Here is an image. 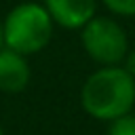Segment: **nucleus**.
<instances>
[{
  "mask_svg": "<svg viewBox=\"0 0 135 135\" xmlns=\"http://www.w3.org/2000/svg\"><path fill=\"white\" fill-rule=\"evenodd\" d=\"M103 6L118 17H135V0H101Z\"/></svg>",
  "mask_w": 135,
  "mask_h": 135,
  "instance_id": "obj_7",
  "label": "nucleus"
},
{
  "mask_svg": "<svg viewBox=\"0 0 135 135\" xmlns=\"http://www.w3.org/2000/svg\"><path fill=\"white\" fill-rule=\"evenodd\" d=\"M80 42L84 53L99 65H120L129 53V38L124 27L112 17L95 15L80 27Z\"/></svg>",
  "mask_w": 135,
  "mask_h": 135,
  "instance_id": "obj_3",
  "label": "nucleus"
},
{
  "mask_svg": "<svg viewBox=\"0 0 135 135\" xmlns=\"http://www.w3.org/2000/svg\"><path fill=\"white\" fill-rule=\"evenodd\" d=\"M55 25L63 30H80L97 15V0H42Z\"/></svg>",
  "mask_w": 135,
  "mask_h": 135,
  "instance_id": "obj_4",
  "label": "nucleus"
},
{
  "mask_svg": "<svg viewBox=\"0 0 135 135\" xmlns=\"http://www.w3.org/2000/svg\"><path fill=\"white\" fill-rule=\"evenodd\" d=\"M80 105L89 116L103 122L129 114L135 105V76L122 65H101L86 76Z\"/></svg>",
  "mask_w": 135,
  "mask_h": 135,
  "instance_id": "obj_1",
  "label": "nucleus"
},
{
  "mask_svg": "<svg viewBox=\"0 0 135 135\" xmlns=\"http://www.w3.org/2000/svg\"><path fill=\"white\" fill-rule=\"evenodd\" d=\"M53 30H55V23L49 11L44 8V4L36 0L21 2L2 17L4 46L25 57L46 49L53 38Z\"/></svg>",
  "mask_w": 135,
  "mask_h": 135,
  "instance_id": "obj_2",
  "label": "nucleus"
},
{
  "mask_svg": "<svg viewBox=\"0 0 135 135\" xmlns=\"http://www.w3.org/2000/svg\"><path fill=\"white\" fill-rule=\"evenodd\" d=\"M4 46V36H2V17H0V49Z\"/></svg>",
  "mask_w": 135,
  "mask_h": 135,
  "instance_id": "obj_9",
  "label": "nucleus"
},
{
  "mask_svg": "<svg viewBox=\"0 0 135 135\" xmlns=\"http://www.w3.org/2000/svg\"><path fill=\"white\" fill-rule=\"evenodd\" d=\"M32 78V68L27 57L2 46L0 49V91L2 93H21Z\"/></svg>",
  "mask_w": 135,
  "mask_h": 135,
  "instance_id": "obj_5",
  "label": "nucleus"
},
{
  "mask_svg": "<svg viewBox=\"0 0 135 135\" xmlns=\"http://www.w3.org/2000/svg\"><path fill=\"white\" fill-rule=\"evenodd\" d=\"M120 65H122L131 76H135V49H133V51L129 49V53L124 55V59H122V63H120Z\"/></svg>",
  "mask_w": 135,
  "mask_h": 135,
  "instance_id": "obj_8",
  "label": "nucleus"
},
{
  "mask_svg": "<svg viewBox=\"0 0 135 135\" xmlns=\"http://www.w3.org/2000/svg\"><path fill=\"white\" fill-rule=\"evenodd\" d=\"M0 135H2V127H0Z\"/></svg>",
  "mask_w": 135,
  "mask_h": 135,
  "instance_id": "obj_10",
  "label": "nucleus"
},
{
  "mask_svg": "<svg viewBox=\"0 0 135 135\" xmlns=\"http://www.w3.org/2000/svg\"><path fill=\"white\" fill-rule=\"evenodd\" d=\"M108 135H135V114H124L120 118L110 120Z\"/></svg>",
  "mask_w": 135,
  "mask_h": 135,
  "instance_id": "obj_6",
  "label": "nucleus"
}]
</instances>
